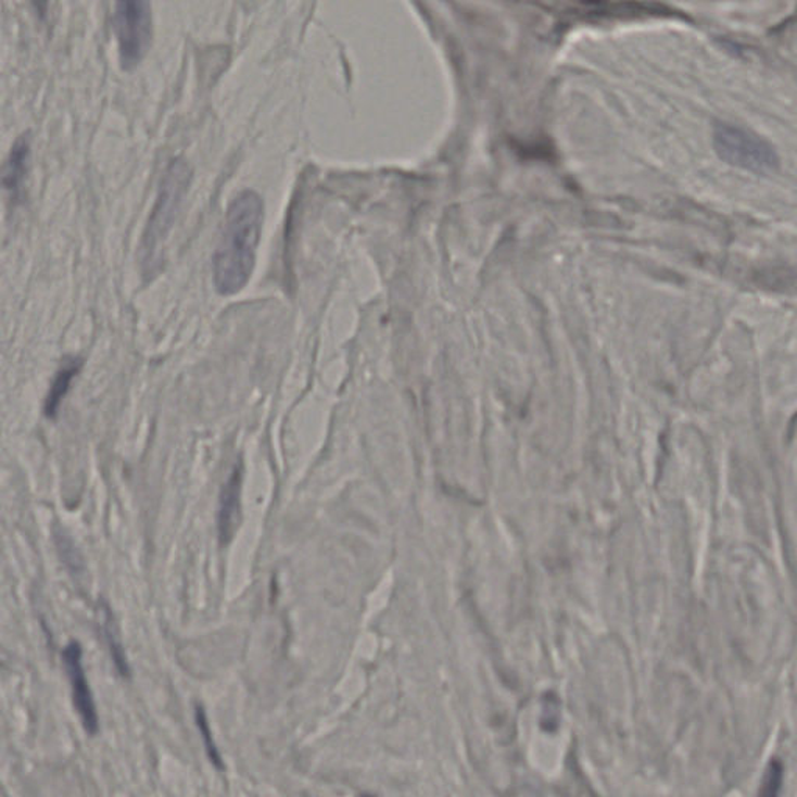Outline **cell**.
Masks as SVG:
<instances>
[{
  "instance_id": "277c9868",
  "label": "cell",
  "mask_w": 797,
  "mask_h": 797,
  "mask_svg": "<svg viewBox=\"0 0 797 797\" xmlns=\"http://www.w3.org/2000/svg\"><path fill=\"white\" fill-rule=\"evenodd\" d=\"M189 181V170L185 164L175 163L168 168L167 175L161 189L160 199H157L156 207H154L152 218L149 222L146 236H143V261L147 265L154 264L156 261V251L160 250L161 242L167 236L168 228L174 222L176 207L179 200L185 193L186 186Z\"/></svg>"
},
{
  "instance_id": "9c48e42d",
  "label": "cell",
  "mask_w": 797,
  "mask_h": 797,
  "mask_svg": "<svg viewBox=\"0 0 797 797\" xmlns=\"http://www.w3.org/2000/svg\"><path fill=\"white\" fill-rule=\"evenodd\" d=\"M197 726L200 729L201 738H203L204 749H206L207 757H210L211 763L214 764L217 770H224V757H222L220 750L217 748L214 735H212L210 721H207L206 710L199 704L195 710Z\"/></svg>"
},
{
  "instance_id": "6da1fadb",
  "label": "cell",
  "mask_w": 797,
  "mask_h": 797,
  "mask_svg": "<svg viewBox=\"0 0 797 797\" xmlns=\"http://www.w3.org/2000/svg\"><path fill=\"white\" fill-rule=\"evenodd\" d=\"M264 225V200L253 190L239 193L226 214L220 245L212 261L214 286L229 296L245 289L254 265Z\"/></svg>"
},
{
  "instance_id": "3957f363",
  "label": "cell",
  "mask_w": 797,
  "mask_h": 797,
  "mask_svg": "<svg viewBox=\"0 0 797 797\" xmlns=\"http://www.w3.org/2000/svg\"><path fill=\"white\" fill-rule=\"evenodd\" d=\"M152 5L142 0L117 2L114 10L118 56L125 71L135 69L152 45Z\"/></svg>"
},
{
  "instance_id": "8fae6325",
  "label": "cell",
  "mask_w": 797,
  "mask_h": 797,
  "mask_svg": "<svg viewBox=\"0 0 797 797\" xmlns=\"http://www.w3.org/2000/svg\"><path fill=\"white\" fill-rule=\"evenodd\" d=\"M105 634L107 645H110L111 656H113L114 663H116V669L118 673H121L124 678H128L129 667L127 662V657H125L124 648H122L121 642H118L116 631H114L113 628V620H111V612L107 609L105 620Z\"/></svg>"
},
{
  "instance_id": "7a4b0ae2",
  "label": "cell",
  "mask_w": 797,
  "mask_h": 797,
  "mask_svg": "<svg viewBox=\"0 0 797 797\" xmlns=\"http://www.w3.org/2000/svg\"><path fill=\"white\" fill-rule=\"evenodd\" d=\"M713 142L721 160L735 167L756 174H770L777 168L779 156L774 147L749 129L718 125Z\"/></svg>"
},
{
  "instance_id": "52a82bcc",
  "label": "cell",
  "mask_w": 797,
  "mask_h": 797,
  "mask_svg": "<svg viewBox=\"0 0 797 797\" xmlns=\"http://www.w3.org/2000/svg\"><path fill=\"white\" fill-rule=\"evenodd\" d=\"M28 157H30V136L23 135L13 143L12 152L0 170V185L9 192L10 199H23L25 176H27Z\"/></svg>"
},
{
  "instance_id": "5b68a950",
  "label": "cell",
  "mask_w": 797,
  "mask_h": 797,
  "mask_svg": "<svg viewBox=\"0 0 797 797\" xmlns=\"http://www.w3.org/2000/svg\"><path fill=\"white\" fill-rule=\"evenodd\" d=\"M63 662L71 682L72 701H74L75 710L80 717L83 728L89 735H97V732H99V713H97L94 695H92L91 687H89L85 667H83V649L78 642L72 641L63 649Z\"/></svg>"
},
{
  "instance_id": "30bf717a",
  "label": "cell",
  "mask_w": 797,
  "mask_h": 797,
  "mask_svg": "<svg viewBox=\"0 0 797 797\" xmlns=\"http://www.w3.org/2000/svg\"><path fill=\"white\" fill-rule=\"evenodd\" d=\"M782 782H784V764H782L781 760L773 759L768 764L767 771H764L759 797H779L781 795Z\"/></svg>"
},
{
  "instance_id": "8992f818",
  "label": "cell",
  "mask_w": 797,
  "mask_h": 797,
  "mask_svg": "<svg viewBox=\"0 0 797 797\" xmlns=\"http://www.w3.org/2000/svg\"><path fill=\"white\" fill-rule=\"evenodd\" d=\"M242 466L237 465L235 472L229 477L220 498V511H218V541L222 545L228 544L235 537L237 527L242 519Z\"/></svg>"
},
{
  "instance_id": "ba28073f",
  "label": "cell",
  "mask_w": 797,
  "mask_h": 797,
  "mask_svg": "<svg viewBox=\"0 0 797 797\" xmlns=\"http://www.w3.org/2000/svg\"><path fill=\"white\" fill-rule=\"evenodd\" d=\"M83 368V358L66 357L61 364L59 371L53 377L52 385L49 388L48 396L45 401V415L49 419H55L59 416L61 404L69 393L72 382Z\"/></svg>"
},
{
  "instance_id": "7c38bea8",
  "label": "cell",
  "mask_w": 797,
  "mask_h": 797,
  "mask_svg": "<svg viewBox=\"0 0 797 797\" xmlns=\"http://www.w3.org/2000/svg\"><path fill=\"white\" fill-rule=\"evenodd\" d=\"M358 797H375V796H371V795H362V796H358Z\"/></svg>"
}]
</instances>
